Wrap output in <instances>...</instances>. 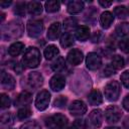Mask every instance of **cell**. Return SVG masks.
<instances>
[{"mask_svg":"<svg viewBox=\"0 0 129 129\" xmlns=\"http://www.w3.org/2000/svg\"><path fill=\"white\" fill-rule=\"evenodd\" d=\"M88 100H89V103L93 106H97V105H100L102 102H103V97H102V94L99 90H93L89 96H88Z\"/></svg>","mask_w":129,"mask_h":129,"instance_id":"obj_19","label":"cell"},{"mask_svg":"<svg viewBox=\"0 0 129 129\" xmlns=\"http://www.w3.org/2000/svg\"><path fill=\"white\" fill-rule=\"evenodd\" d=\"M115 68L112 66V64H107L105 68H104V70H103V75L105 76V77H110V76H112V75H114L115 74Z\"/></svg>","mask_w":129,"mask_h":129,"instance_id":"obj_38","label":"cell"},{"mask_svg":"<svg viewBox=\"0 0 129 129\" xmlns=\"http://www.w3.org/2000/svg\"><path fill=\"white\" fill-rule=\"evenodd\" d=\"M120 91H121L120 84L117 81L109 82L104 88L105 97L108 101H111V102H114V101L118 100V98L120 96Z\"/></svg>","mask_w":129,"mask_h":129,"instance_id":"obj_4","label":"cell"},{"mask_svg":"<svg viewBox=\"0 0 129 129\" xmlns=\"http://www.w3.org/2000/svg\"><path fill=\"white\" fill-rule=\"evenodd\" d=\"M31 100H32L31 94H30L29 92H27V91H24V92H21V93L16 97L14 104H15V106H17V107H19V106L25 107L27 104H29V103L31 102Z\"/></svg>","mask_w":129,"mask_h":129,"instance_id":"obj_15","label":"cell"},{"mask_svg":"<svg viewBox=\"0 0 129 129\" xmlns=\"http://www.w3.org/2000/svg\"><path fill=\"white\" fill-rule=\"evenodd\" d=\"M121 82L123 84V86L127 89H129V70L125 71L122 75H121Z\"/></svg>","mask_w":129,"mask_h":129,"instance_id":"obj_37","label":"cell"},{"mask_svg":"<svg viewBox=\"0 0 129 129\" xmlns=\"http://www.w3.org/2000/svg\"><path fill=\"white\" fill-rule=\"evenodd\" d=\"M58 52H59V50H58V48L55 45L49 44V45H47L44 48L43 54H44V56H45L46 59H52L53 57H55L58 54Z\"/></svg>","mask_w":129,"mask_h":129,"instance_id":"obj_23","label":"cell"},{"mask_svg":"<svg viewBox=\"0 0 129 129\" xmlns=\"http://www.w3.org/2000/svg\"><path fill=\"white\" fill-rule=\"evenodd\" d=\"M59 9V2L57 1H47L45 2V10L46 12L52 13V12H56Z\"/></svg>","mask_w":129,"mask_h":129,"instance_id":"obj_28","label":"cell"},{"mask_svg":"<svg viewBox=\"0 0 129 129\" xmlns=\"http://www.w3.org/2000/svg\"><path fill=\"white\" fill-rule=\"evenodd\" d=\"M23 25L19 20H12L2 27V37L4 39H16L22 35Z\"/></svg>","mask_w":129,"mask_h":129,"instance_id":"obj_1","label":"cell"},{"mask_svg":"<svg viewBox=\"0 0 129 129\" xmlns=\"http://www.w3.org/2000/svg\"><path fill=\"white\" fill-rule=\"evenodd\" d=\"M114 13L118 18H126L127 15H128V9L123 5L117 6L114 9Z\"/></svg>","mask_w":129,"mask_h":129,"instance_id":"obj_30","label":"cell"},{"mask_svg":"<svg viewBox=\"0 0 129 129\" xmlns=\"http://www.w3.org/2000/svg\"><path fill=\"white\" fill-rule=\"evenodd\" d=\"M75 42V37L72 33L70 32H66L61 38H60V45L63 47V48H67V47H70L74 44Z\"/></svg>","mask_w":129,"mask_h":129,"instance_id":"obj_24","label":"cell"},{"mask_svg":"<svg viewBox=\"0 0 129 129\" xmlns=\"http://www.w3.org/2000/svg\"><path fill=\"white\" fill-rule=\"evenodd\" d=\"M1 86L6 90H13L15 87L14 78L5 71H1Z\"/></svg>","mask_w":129,"mask_h":129,"instance_id":"obj_14","label":"cell"},{"mask_svg":"<svg viewBox=\"0 0 129 129\" xmlns=\"http://www.w3.org/2000/svg\"><path fill=\"white\" fill-rule=\"evenodd\" d=\"M103 121V114L100 109H95L93 110L89 117H88V124L87 126L90 129H97L102 125Z\"/></svg>","mask_w":129,"mask_h":129,"instance_id":"obj_7","label":"cell"},{"mask_svg":"<svg viewBox=\"0 0 129 129\" xmlns=\"http://www.w3.org/2000/svg\"><path fill=\"white\" fill-rule=\"evenodd\" d=\"M26 30L30 37H38L43 31V22L38 19L29 20L26 25Z\"/></svg>","mask_w":129,"mask_h":129,"instance_id":"obj_6","label":"cell"},{"mask_svg":"<svg viewBox=\"0 0 129 129\" xmlns=\"http://www.w3.org/2000/svg\"><path fill=\"white\" fill-rule=\"evenodd\" d=\"M25 4L23 2H18L16 5H15V8H14V13L18 16H24L25 15Z\"/></svg>","mask_w":129,"mask_h":129,"instance_id":"obj_33","label":"cell"},{"mask_svg":"<svg viewBox=\"0 0 129 129\" xmlns=\"http://www.w3.org/2000/svg\"><path fill=\"white\" fill-rule=\"evenodd\" d=\"M68 124V118L62 114H54L45 120V125L48 129H64Z\"/></svg>","mask_w":129,"mask_h":129,"instance_id":"obj_3","label":"cell"},{"mask_svg":"<svg viewBox=\"0 0 129 129\" xmlns=\"http://www.w3.org/2000/svg\"><path fill=\"white\" fill-rule=\"evenodd\" d=\"M49 101H50V94L48 91L46 90H42L40 91L35 99V107L37 110L39 111H43L45 110L48 105H49Z\"/></svg>","mask_w":129,"mask_h":129,"instance_id":"obj_8","label":"cell"},{"mask_svg":"<svg viewBox=\"0 0 129 129\" xmlns=\"http://www.w3.org/2000/svg\"><path fill=\"white\" fill-rule=\"evenodd\" d=\"M13 69H14V71H15L17 74H21V73L23 72V70H24V67H23V64H21L20 62H16Z\"/></svg>","mask_w":129,"mask_h":129,"instance_id":"obj_42","label":"cell"},{"mask_svg":"<svg viewBox=\"0 0 129 129\" xmlns=\"http://www.w3.org/2000/svg\"><path fill=\"white\" fill-rule=\"evenodd\" d=\"M60 28H61V25L59 22H53L48 30H47V38L50 39V40H54L56 39L58 36H59V33H60Z\"/></svg>","mask_w":129,"mask_h":129,"instance_id":"obj_17","label":"cell"},{"mask_svg":"<svg viewBox=\"0 0 129 129\" xmlns=\"http://www.w3.org/2000/svg\"><path fill=\"white\" fill-rule=\"evenodd\" d=\"M86 64L87 68L91 71H96L102 66V58L101 56L96 52H90L87 55L86 58Z\"/></svg>","mask_w":129,"mask_h":129,"instance_id":"obj_10","label":"cell"},{"mask_svg":"<svg viewBox=\"0 0 129 129\" xmlns=\"http://www.w3.org/2000/svg\"><path fill=\"white\" fill-rule=\"evenodd\" d=\"M43 84V77L39 72L29 73L25 79V85L30 90H36Z\"/></svg>","mask_w":129,"mask_h":129,"instance_id":"obj_5","label":"cell"},{"mask_svg":"<svg viewBox=\"0 0 129 129\" xmlns=\"http://www.w3.org/2000/svg\"><path fill=\"white\" fill-rule=\"evenodd\" d=\"M105 129H119L118 127H107V128H105Z\"/></svg>","mask_w":129,"mask_h":129,"instance_id":"obj_47","label":"cell"},{"mask_svg":"<svg viewBox=\"0 0 129 129\" xmlns=\"http://www.w3.org/2000/svg\"><path fill=\"white\" fill-rule=\"evenodd\" d=\"M90 36V28L86 25L79 26L76 29V37L80 41H86Z\"/></svg>","mask_w":129,"mask_h":129,"instance_id":"obj_20","label":"cell"},{"mask_svg":"<svg viewBox=\"0 0 129 129\" xmlns=\"http://www.w3.org/2000/svg\"><path fill=\"white\" fill-rule=\"evenodd\" d=\"M67 57H68V60H69V62H70L71 64H73V66H78V64H80V63L82 62V60H83V58H84V54H83V52H82L80 49H78V48H73V49H71V50L69 51Z\"/></svg>","mask_w":129,"mask_h":129,"instance_id":"obj_12","label":"cell"},{"mask_svg":"<svg viewBox=\"0 0 129 129\" xmlns=\"http://www.w3.org/2000/svg\"><path fill=\"white\" fill-rule=\"evenodd\" d=\"M84 9V2L80 0L71 1L68 4V12L71 14H77L80 13Z\"/></svg>","mask_w":129,"mask_h":129,"instance_id":"obj_18","label":"cell"},{"mask_svg":"<svg viewBox=\"0 0 129 129\" xmlns=\"http://www.w3.org/2000/svg\"><path fill=\"white\" fill-rule=\"evenodd\" d=\"M111 64L116 69V70H119V69H122L125 64V61H124V58L121 56V55H114L112 57V60H111Z\"/></svg>","mask_w":129,"mask_h":129,"instance_id":"obj_27","label":"cell"},{"mask_svg":"<svg viewBox=\"0 0 129 129\" xmlns=\"http://www.w3.org/2000/svg\"><path fill=\"white\" fill-rule=\"evenodd\" d=\"M13 122V115L10 112L7 113H3L1 115V124L2 125H9L12 124Z\"/></svg>","mask_w":129,"mask_h":129,"instance_id":"obj_32","label":"cell"},{"mask_svg":"<svg viewBox=\"0 0 129 129\" xmlns=\"http://www.w3.org/2000/svg\"><path fill=\"white\" fill-rule=\"evenodd\" d=\"M74 128L75 129H85L87 127V124H86V121L83 120V119H77L74 124H73Z\"/></svg>","mask_w":129,"mask_h":129,"instance_id":"obj_40","label":"cell"},{"mask_svg":"<svg viewBox=\"0 0 129 129\" xmlns=\"http://www.w3.org/2000/svg\"><path fill=\"white\" fill-rule=\"evenodd\" d=\"M30 115H31V110H30V108H28L26 106L25 107H22L17 112V118L19 120H24V119L28 118Z\"/></svg>","mask_w":129,"mask_h":129,"instance_id":"obj_29","label":"cell"},{"mask_svg":"<svg viewBox=\"0 0 129 129\" xmlns=\"http://www.w3.org/2000/svg\"><path fill=\"white\" fill-rule=\"evenodd\" d=\"M27 10L32 15H39L42 12V5L38 1H30L27 3Z\"/></svg>","mask_w":129,"mask_h":129,"instance_id":"obj_21","label":"cell"},{"mask_svg":"<svg viewBox=\"0 0 129 129\" xmlns=\"http://www.w3.org/2000/svg\"><path fill=\"white\" fill-rule=\"evenodd\" d=\"M101 37H102V33H101V31H95L94 32V34H93V36H92V41L93 42H99L100 41V39H101Z\"/></svg>","mask_w":129,"mask_h":129,"instance_id":"obj_41","label":"cell"},{"mask_svg":"<svg viewBox=\"0 0 129 129\" xmlns=\"http://www.w3.org/2000/svg\"><path fill=\"white\" fill-rule=\"evenodd\" d=\"M10 99L6 94H1L0 95V104H1V108L2 109H6L9 108L10 106Z\"/></svg>","mask_w":129,"mask_h":129,"instance_id":"obj_35","label":"cell"},{"mask_svg":"<svg viewBox=\"0 0 129 129\" xmlns=\"http://www.w3.org/2000/svg\"><path fill=\"white\" fill-rule=\"evenodd\" d=\"M24 48V44L22 42H19V41H16L14 43H12L9 48H8V53L11 55V56H17L18 54H20V52L23 50Z\"/></svg>","mask_w":129,"mask_h":129,"instance_id":"obj_22","label":"cell"},{"mask_svg":"<svg viewBox=\"0 0 129 129\" xmlns=\"http://www.w3.org/2000/svg\"><path fill=\"white\" fill-rule=\"evenodd\" d=\"M67 102H68V99H67L66 96H59V97H57V98L54 100L53 106H54V107H57V108H63V107L66 106Z\"/></svg>","mask_w":129,"mask_h":129,"instance_id":"obj_34","label":"cell"},{"mask_svg":"<svg viewBox=\"0 0 129 129\" xmlns=\"http://www.w3.org/2000/svg\"><path fill=\"white\" fill-rule=\"evenodd\" d=\"M22 60H23V63L27 68H31V69L36 68V67H38V64L40 63V60H41L40 51L36 47L30 46L25 50Z\"/></svg>","mask_w":129,"mask_h":129,"instance_id":"obj_2","label":"cell"},{"mask_svg":"<svg viewBox=\"0 0 129 129\" xmlns=\"http://www.w3.org/2000/svg\"><path fill=\"white\" fill-rule=\"evenodd\" d=\"M99 4H100L102 7H105V8H106V7L111 6V5H112V2H111V1H109V2H106V1H105V2H104V1H99Z\"/></svg>","mask_w":129,"mask_h":129,"instance_id":"obj_44","label":"cell"},{"mask_svg":"<svg viewBox=\"0 0 129 129\" xmlns=\"http://www.w3.org/2000/svg\"><path fill=\"white\" fill-rule=\"evenodd\" d=\"M66 68V61H64V58L62 56H58L52 63H51V69L53 72H61L63 69Z\"/></svg>","mask_w":129,"mask_h":129,"instance_id":"obj_26","label":"cell"},{"mask_svg":"<svg viewBox=\"0 0 129 129\" xmlns=\"http://www.w3.org/2000/svg\"><path fill=\"white\" fill-rule=\"evenodd\" d=\"M76 25H77V21H76L75 18H68V19H66V20L63 21V26H64V28H67V29L73 28V27H75Z\"/></svg>","mask_w":129,"mask_h":129,"instance_id":"obj_39","label":"cell"},{"mask_svg":"<svg viewBox=\"0 0 129 129\" xmlns=\"http://www.w3.org/2000/svg\"><path fill=\"white\" fill-rule=\"evenodd\" d=\"M122 117V111L118 106L111 105L105 110V118L109 123H116Z\"/></svg>","mask_w":129,"mask_h":129,"instance_id":"obj_9","label":"cell"},{"mask_svg":"<svg viewBox=\"0 0 129 129\" xmlns=\"http://www.w3.org/2000/svg\"><path fill=\"white\" fill-rule=\"evenodd\" d=\"M20 129H41V128L37 121L32 120V121H27L24 124H22L20 126Z\"/></svg>","mask_w":129,"mask_h":129,"instance_id":"obj_31","label":"cell"},{"mask_svg":"<svg viewBox=\"0 0 129 129\" xmlns=\"http://www.w3.org/2000/svg\"><path fill=\"white\" fill-rule=\"evenodd\" d=\"M128 14H129V8H128Z\"/></svg>","mask_w":129,"mask_h":129,"instance_id":"obj_48","label":"cell"},{"mask_svg":"<svg viewBox=\"0 0 129 129\" xmlns=\"http://www.w3.org/2000/svg\"><path fill=\"white\" fill-rule=\"evenodd\" d=\"M113 21H114V16H113V14H112L111 12H109V11L103 12V13L101 14V16H100V24H101V26H102L103 28H105V29L109 28V27L111 26V24L113 23Z\"/></svg>","mask_w":129,"mask_h":129,"instance_id":"obj_16","label":"cell"},{"mask_svg":"<svg viewBox=\"0 0 129 129\" xmlns=\"http://www.w3.org/2000/svg\"><path fill=\"white\" fill-rule=\"evenodd\" d=\"M119 47L120 49L125 52V53H128L129 52V38L126 37V38H123L119 41Z\"/></svg>","mask_w":129,"mask_h":129,"instance_id":"obj_36","label":"cell"},{"mask_svg":"<svg viewBox=\"0 0 129 129\" xmlns=\"http://www.w3.org/2000/svg\"><path fill=\"white\" fill-rule=\"evenodd\" d=\"M115 32L118 36H125L129 34V23L128 22L119 23L115 28Z\"/></svg>","mask_w":129,"mask_h":129,"instance_id":"obj_25","label":"cell"},{"mask_svg":"<svg viewBox=\"0 0 129 129\" xmlns=\"http://www.w3.org/2000/svg\"><path fill=\"white\" fill-rule=\"evenodd\" d=\"M11 4V2L9 1V2H0V6L2 7V8H5V7H8L9 5Z\"/></svg>","mask_w":129,"mask_h":129,"instance_id":"obj_46","label":"cell"},{"mask_svg":"<svg viewBox=\"0 0 129 129\" xmlns=\"http://www.w3.org/2000/svg\"><path fill=\"white\" fill-rule=\"evenodd\" d=\"M49 86H50V89L52 91L58 92V91H60V90H62L64 88V86H66V80L60 75H54L50 79Z\"/></svg>","mask_w":129,"mask_h":129,"instance_id":"obj_13","label":"cell"},{"mask_svg":"<svg viewBox=\"0 0 129 129\" xmlns=\"http://www.w3.org/2000/svg\"><path fill=\"white\" fill-rule=\"evenodd\" d=\"M70 113L73 116H82L87 112V105L80 100L74 101L71 105H70Z\"/></svg>","mask_w":129,"mask_h":129,"instance_id":"obj_11","label":"cell"},{"mask_svg":"<svg viewBox=\"0 0 129 129\" xmlns=\"http://www.w3.org/2000/svg\"><path fill=\"white\" fill-rule=\"evenodd\" d=\"M122 105H123V107H124V109H125V110L129 111V95H127V96L124 98Z\"/></svg>","mask_w":129,"mask_h":129,"instance_id":"obj_43","label":"cell"},{"mask_svg":"<svg viewBox=\"0 0 129 129\" xmlns=\"http://www.w3.org/2000/svg\"><path fill=\"white\" fill-rule=\"evenodd\" d=\"M123 126H124L125 129H129V116L125 118V120L123 122Z\"/></svg>","mask_w":129,"mask_h":129,"instance_id":"obj_45","label":"cell"}]
</instances>
